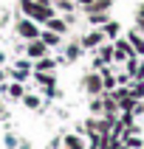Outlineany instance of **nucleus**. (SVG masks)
I'll return each mask as SVG.
<instances>
[{
  "instance_id": "f257e3e1",
  "label": "nucleus",
  "mask_w": 144,
  "mask_h": 149,
  "mask_svg": "<svg viewBox=\"0 0 144 149\" xmlns=\"http://www.w3.org/2000/svg\"><path fill=\"white\" fill-rule=\"evenodd\" d=\"M20 11L34 23H45L48 17H54V6H42V3H34V0H20Z\"/></svg>"
},
{
  "instance_id": "f03ea898",
  "label": "nucleus",
  "mask_w": 144,
  "mask_h": 149,
  "mask_svg": "<svg viewBox=\"0 0 144 149\" xmlns=\"http://www.w3.org/2000/svg\"><path fill=\"white\" fill-rule=\"evenodd\" d=\"M14 31H17V37H23L25 42H28V40H37V37H40V28H37V23H34V20H28V17L17 20Z\"/></svg>"
},
{
  "instance_id": "7ed1b4c3",
  "label": "nucleus",
  "mask_w": 144,
  "mask_h": 149,
  "mask_svg": "<svg viewBox=\"0 0 144 149\" xmlns=\"http://www.w3.org/2000/svg\"><path fill=\"white\" fill-rule=\"evenodd\" d=\"M133 56H138L133 51V45H130V40H116V45H113V59L116 62H127V59H133Z\"/></svg>"
},
{
  "instance_id": "20e7f679",
  "label": "nucleus",
  "mask_w": 144,
  "mask_h": 149,
  "mask_svg": "<svg viewBox=\"0 0 144 149\" xmlns=\"http://www.w3.org/2000/svg\"><path fill=\"white\" fill-rule=\"evenodd\" d=\"M82 87L91 93V96H102V93H105V84H102V73H99V70L88 73V76L82 79Z\"/></svg>"
},
{
  "instance_id": "39448f33",
  "label": "nucleus",
  "mask_w": 144,
  "mask_h": 149,
  "mask_svg": "<svg viewBox=\"0 0 144 149\" xmlns=\"http://www.w3.org/2000/svg\"><path fill=\"white\" fill-rule=\"evenodd\" d=\"M25 54H28V59H42V56H48V45H45L40 37H37V40H28Z\"/></svg>"
},
{
  "instance_id": "423d86ee",
  "label": "nucleus",
  "mask_w": 144,
  "mask_h": 149,
  "mask_svg": "<svg viewBox=\"0 0 144 149\" xmlns=\"http://www.w3.org/2000/svg\"><path fill=\"white\" fill-rule=\"evenodd\" d=\"M102 42H105V31H91V34H85L82 37V48H99Z\"/></svg>"
},
{
  "instance_id": "0eeeda50",
  "label": "nucleus",
  "mask_w": 144,
  "mask_h": 149,
  "mask_svg": "<svg viewBox=\"0 0 144 149\" xmlns=\"http://www.w3.org/2000/svg\"><path fill=\"white\" fill-rule=\"evenodd\" d=\"M127 40H130V45H133V51L138 54V56H144V37L138 28H133V31L127 34Z\"/></svg>"
},
{
  "instance_id": "6e6552de",
  "label": "nucleus",
  "mask_w": 144,
  "mask_h": 149,
  "mask_svg": "<svg viewBox=\"0 0 144 149\" xmlns=\"http://www.w3.org/2000/svg\"><path fill=\"white\" fill-rule=\"evenodd\" d=\"M40 40L45 42V45H48V48H57L59 42H62V34H57V31H40Z\"/></svg>"
},
{
  "instance_id": "1a4fd4ad",
  "label": "nucleus",
  "mask_w": 144,
  "mask_h": 149,
  "mask_svg": "<svg viewBox=\"0 0 144 149\" xmlns=\"http://www.w3.org/2000/svg\"><path fill=\"white\" fill-rule=\"evenodd\" d=\"M45 25H48L51 31H57V34H65V31H68V20H59L57 14L48 17V20H45Z\"/></svg>"
},
{
  "instance_id": "9d476101",
  "label": "nucleus",
  "mask_w": 144,
  "mask_h": 149,
  "mask_svg": "<svg viewBox=\"0 0 144 149\" xmlns=\"http://www.w3.org/2000/svg\"><path fill=\"white\" fill-rule=\"evenodd\" d=\"M54 68H57V62H54V59H48V56H42V59H37V62H34V70H37V73H51Z\"/></svg>"
},
{
  "instance_id": "9b49d317",
  "label": "nucleus",
  "mask_w": 144,
  "mask_h": 149,
  "mask_svg": "<svg viewBox=\"0 0 144 149\" xmlns=\"http://www.w3.org/2000/svg\"><path fill=\"white\" fill-rule=\"evenodd\" d=\"M91 113L93 116H105V99L102 96H93L91 99Z\"/></svg>"
},
{
  "instance_id": "f8f14e48",
  "label": "nucleus",
  "mask_w": 144,
  "mask_h": 149,
  "mask_svg": "<svg viewBox=\"0 0 144 149\" xmlns=\"http://www.w3.org/2000/svg\"><path fill=\"white\" fill-rule=\"evenodd\" d=\"M96 59H102V62L107 65L110 59H113V45H105V42H102V45H99V56H96Z\"/></svg>"
},
{
  "instance_id": "ddd939ff",
  "label": "nucleus",
  "mask_w": 144,
  "mask_h": 149,
  "mask_svg": "<svg viewBox=\"0 0 144 149\" xmlns=\"http://www.w3.org/2000/svg\"><path fill=\"white\" fill-rule=\"evenodd\" d=\"M65 149H85L79 135H65Z\"/></svg>"
},
{
  "instance_id": "4468645a",
  "label": "nucleus",
  "mask_w": 144,
  "mask_h": 149,
  "mask_svg": "<svg viewBox=\"0 0 144 149\" xmlns=\"http://www.w3.org/2000/svg\"><path fill=\"white\" fill-rule=\"evenodd\" d=\"M130 96H133V99H144V79H138L136 84H130Z\"/></svg>"
},
{
  "instance_id": "2eb2a0df",
  "label": "nucleus",
  "mask_w": 144,
  "mask_h": 149,
  "mask_svg": "<svg viewBox=\"0 0 144 149\" xmlns=\"http://www.w3.org/2000/svg\"><path fill=\"white\" fill-rule=\"evenodd\" d=\"M8 96H11V99H23V96H25V90H23V84H20V82H14V84H8Z\"/></svg>"
},
{
  "instance_id": "dca6fc26",
  "label": "nucleus",
  "mask_w": 144,
  "mask_h": 149,
  "mask_svg": "<svg viewBox=\"0 0 144 149\" xmlns=\"http://www.w3.org/2000/svg\"><path fill=\"white\" fill-rule=\"evenodd\" d=\"M102 31H105V37H116V34H119V23H113V20H107Z\"/></svg>"
},
{
  "instance_id": "f3484780",
  "label": "nucleus",
  "mask_w": 144,
  "mask_h": 149,
  "mask_svg": "<svg viewBox=\"0 0 144 149\" xmlns=\"http://www.w3.org/2000/svg\"><path fill=\"white\" fill-rule=\"evenodd\" d=\"M34 79H37L40 84H45V87H54V76L51 73H34Z\"/></svg>"
},
{
  "instance_id": "a211bd4d",
  "label": "nucleus",
  "mask_w": 144,
  "mask_h": 149,
  "mask_svg": "<svg viewBox=\"0 0 144 149\" xmlns=\"http://www.w3.org/2000/svg\"><path fill=\"white\" fill-rule=\"evenodd\" d=\"M54 6H57V8H62V11H74V6H76V3H74V0H54Z\"/></svg>"
},
{
  "instance_id": "6ab92c4d",
  "label": "nucleus",
  "mask_w": 144,
  "mask_h": 149,
  "mask_svg": "<svg viewBox=\"0 0 144 149\" xmlns=\"http://www.w3.org/2000/svg\"><path fill=\"white\" fill-rule=\"evenodd\" d=\"M79 54H82V45H68V59H71V62H74V59H79Z\"/></svg>"
},
{
  "instance_id": "aec40b11",
  "label": "nucleus",
  "mask_w": 144,
  "mask_h": 149,
  "mask_svg": "<svg viewBox=\"0 0 144 149\" xmlns=\"http://www.w3.org/2000/svg\"><path fill=\"white\" fill-rule=\"evenodd\" d=\"M91 23H93V25H105V23H107V11H99V14H91Z\"/></svg>"
},
{
  "instance_id": "412c9836",
  "label": "nucleus",
  "mask_w": 144,
  "mask_h": 149,
  "mask_svg": "<svg viewBox=\"0 0 144 149\" xmlns=\"http://www.w3.org/2000/svg\"><path fill=\"white\" fill-rule=\"evenodd\" d=\"M23 101H25V107H31V110L40 107V99H37V96H23Z\"/></svg>"
},
{
  "instance_id": "4be33fe9",
  "label": "nucleus",
  "mask_w": 144,
  "mask_h": 149,
  "mask_svg": "<svg viewBox=\"0 0 144 149\" xmlns=\"http://www.w3.org/2000/svg\"><path fill=\"white\" fill-rule=\"evenodd\" d=\"M136 28H138V31L144 34V17H138V20H136Z\"/></svg>"
},
{
  "instance_id": "5701e85b",
  "label": "nucleus",
  "mask_w": 144,
  "mask_h": 149,
  "mask_svg": "<svg viewBox=\"0 0 144 149\" xmlns=\"http://www.w3.org/2000/svg\"><path fill=\"white\" fill-rule=\"evenodd\" d=\"M138 17H144V3H141L138 8H136V20H138Z\"/></svg>"
},
{
  "instance_id": "b1692460",
  "label": "nucleus",
  "mask_w": 144,
  "mask_h": 149,
  "mask_svg": "<svg viewBox=\"0 0 144 149\" xmlns=\"http://www.w3.org/2000/svg\"><path fill=\"white\" fill-rule=\"evenodd\" d=\"M91 3H93V0H76V6H82V8H85V6H91Z\"/></svg>"
},
{
  "instance_id": "393cba45",
  "label": "nucleus",
  "mask_w": 144,
  "mask_h": 149,
  "mask_svg": "<svg viewBox=\"0 0 144 149\" xmlns=\"http://www.w3.org/2000/svg\"><path fill=\"white\" fill-rule=\"evenodd\" d=\"M34 3H42V6H51V0H34Z\"/></svg>"
},
{
  "instance_id": "a878e982",
  "label": "nucleus",
  "mask_w": 144,
  "mask_h": 149,
  "mask_svg": "<svg viewBox=\"0 0 144 149\" xmlns=\"http://www.w3.org/2000/svg\"><path fill=\"white\" fill-rule=\"evenodd\" d=\"M0 82H3V70H0Z\"/></svg>"
},
{
  "instance_id": "bb28decb",
  "label": "nucleus",
  "mask_w": 144,
  "mask_h": 149,
  "mask_svg": "<svg viewBox=\"0 0 144 149\" xmlns=\"http://www.w3.org/2000/svg\"><path fill=\"white\" fill-rule=\"evenodd\" d=\"M0 62H3V54H0Z\"/></svg>"
},
{
  "instance_id": "cd10ccee",
  "label": "nucleus",
  "mask_w": 144,
  "mask_h": 149,
  "mask_svg": "<svg viewBox=\"0 0 144 149\" xmlns=\"http://www.w3.org/2000/svg\"><path fill=\"white\" fill-rule=\"evenodd\" d=\"M91 149H96V146H91Z\"/></svg>"
}]
</instances>
